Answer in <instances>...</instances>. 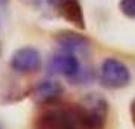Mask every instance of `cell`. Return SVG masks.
Masks as SVG:
<instances>
[{
	"label": "cell",
	"instance_id": "obj_4",
	"mask_svg": "<svg viewBox=\"0 0 135 129\" xmlns=\"http://www.w3.org/2000/svg\"><path fill=\"white\" fill-rule=\"evenodd\" d=\"M80 68L82 65L79 62V58L74 53L64 52V50H58L52 53L47 61V71L50 74H61V76H65L68 80L79 73Z\"/></svg>",
	"mask_w": 135,
	"mask_h": 129
},
{
	"label": "cell",
	"instance_id": "obj_11",
	"mask_svg": "<svg viewBox=\"0 0 135 129\" xmlns=\"http://www.w3.org/2000/svg\"><path fill=\"white\" fill-rule=\"evenodd\" d=\"M131 118H132V123L135 126V99L131 102Z\"/></svg>",
	"mask_w": 135,
	"mask_h": 129
},
{
	"label": "cell",
	"instance_id": "obj_9",
	"mask_svg": "<svg viewBox=\"0 0 135 129\" xmlns=\"http://www.w3.org/2000/svg\"><path fill=\"white\" fill-rule=\"evenodd\" d=\"M96 79V71H94V68L90 67V65H85V67L80 68V71L74 78L70 79L71 84L74 85H84V84H90L93 80Z\"/></svg>",
	"mask_w": 135,
	"mask_h": 129
},
{
	"label": "cell",
	"instance_id": "obj_14",
	"mask_svg": "<svg viewBox=\"0 0 135 129\" xmlns=\"http://www.w3.org/2000/svg\"><path fill=\"white\" fill-rule=\"evenodd\" d=\"M0 129H5V125H3L2 122H0Z\"/></svg>",
	"mask_w": 135,
	"mask_h": 129
},
{
	"label": "cell",
	"instance_id": "obj_5",
	"mask_svg": "<svg viewBox=\"0 0 135 129\" xmlns=\"http://www.w3.org/2000/svg\"><path fill=\"white\" fill-rule=\"evenodd\" d=\"M62 94H64L62 84L53 79L40 80L29 91L32 102L35 105H40V106H50L53 103H58Z\"/></svg>",
	"mask_w": 135,
	"mask_h": 129
},
{
	"label": "cell",
	"instance_id": "obj_15",
	"mask_svg": "<svg viewBox=\"0 0 135 129\" xmlns=\"http://www.w3.org/2000/svg\"><path fill=\"white\" fill-rule=\"evenodd\" d=\"M0 52H2V49H0Z\"/></svg>",
	"mask_w": 135,
	"mask_h": 129
},
{
	"label": "cell",
	"instance_id": "obj_1",
	"mask_svg": "<svg viewBox=\"0 0 135 129\" xmlns=\"http://www.w3.org/2000/svg\"><path fill=\"white\" fill-rule=\"evenodd\" d=\"M33 129H96L82 103H53L35 117Z\"/></svg>",
	"mask_w": 135,
	"mask_h": 129
},
{
	"label": "cell",
	"instance_id": "obj_8",
	"mask_svg": "<svg viewBox=\"0 0 135 129\" xmlns=\"http://www.w3.org/2000/svg\"><path fill=\"white\" fill-rule=\"evenodd\" d=\"M56 14L65 21L71 23L80 31L85 29V15L79 0H59L55 6Z\"/></svg>",
	"mask_w": 135,
	"mask_h": 129
},
{
	"label": "cell",
	"instance_id": "obj_3",
	"mask_svg": "<svg viewBox=\"0 0 135 129\" xmlns=\"http://www.w3.org/2000/svg\"><path fill=\"white\" fill-rule=\"evenodd\" d=\"M9 65L15 73L31 74L38 71L43 65V56L37 47L23 46L15 50L9 59Z\"/></svg>",
	"mask_w": 135,
	"mask_h": 129
},
{
	"label": "cell",
	"instance_id": "obj_6",
	"mask_svg": "<svg viewBox=\"0 0 135 129\" xmlns=\"http://www.w3.org/2000/svg\"><path fill=\"white\" fill-rule=\"evenodd\" d=\"M86 109L88 116L91 118L93 125L96 129H105L106 126V120H108V114H109V103L108 100L97 93H91L84 97L80 102Z\"/></svg>",
	"mask_w": 135,
	"mask_h": 129
},
{
	"label": "cell",
	"instance_id": "obj_10",
	"mask_svg": "<svg viewBox=\"0 0 135 129\" xmlns=\"http://www.w3.org/2000/svg\"><path fill=\"white\" fill-rule=\"evenodd\" d=\"M118 9L124 17L135 20V0H120Z\"/></svg>",
	"mask_w": 135,
	"mask_h": 129
},
{
	"label": "cell",
	"instance_id": "obj_13",
	"mask_svg": "<svg viewBox=\"0 0 135 129\" xmlns=\"http://www.w3.org/2000/svg\"><path fill=\"white\" fill-rule=\"evenodd\" d=\"M9 0H0V6H6Z\"/></svg>",
	"mask_w": 135,
	"mask_h": 129
},
{
	"label": "cell",
	"instance_id": "obj_12",
	"mask_svg": "<svg viewBox=\"0 0 135 129\" xmlns=\"http://www.w3.org/2000/svg\"><path fill=\"white\" fill-rule=\"evenodd\" d=\"M21 2H25V3L31 5V6H40L43 0H21Z\"/></svg>",
	"mask_w": 135,
	"mask_h": 129
},
{
	"label": "cell",
	"instance_id": "obj_2",
	"mask_svg": "<svg viewBox=\"0 0 135 129\" xmlns=\"http://www.w3.org/2000/svg\"><path fill=\"white\" fill-rule=\"evenodd\" d=\"M99 80L105 88L118 90L131 82V70L117 58H105L99 70Z\"/></svg>",
	"mask_w": 135,
	"mask_h": 129
},
{
	"label": "cell",
	"instance_id": "obj_7",
	"mask_svg": "<svg viewBox=\"0 0 135 129\" xmlns=\"http://www.w3.org/2000/svg\"><path fill=\"white\" fill-rule=\"evenodd\" d=\"M53 40H55L56 46L59 47V50H64V52H70V53H88L90 50V40L84 35V34H79V32L74 31H59L53 35Z\"/></svg>",
	"mask_w": 135,
	"mask_h": 129
}]
</instances>
